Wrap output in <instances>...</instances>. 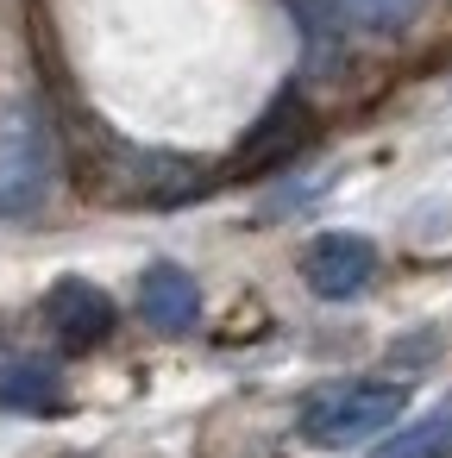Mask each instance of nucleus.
<instances>
[{"label":"nucleus","mask_w":452,"mask_h":458,"mask_svg":"<svg viewBox=\"0 0 452 458\" xmlns=\"http://www.w3.org/2000/svg\"><path fill=\"white\" fill-rule=\"evenodd\" d=\"M114 320H120V314H114V295L95 289V283H82V276H64V283H51V295H45V327H51L57 345H70V352L107 339Z\"/></svg>","instance_id":"20e7f679"},{"label":"nucleus","mask_w":452,"mask_h":458,"mask_svg":"<svg viewBox=\"0 0 452 458\" xmlns=\"http://www.w3.org/2000/svg\"><path fill=\"white\" fill-rule=\"evenodd\" d=\"M333 13H339L345 26L371 32V38H389V32L414 26V13H421V0H333Z\"/></svg>","instance_id":"6e6552de"},{"label":"nucleus","mask_w":452,"mask_h":458,"mask_svg":"<svg viewBox=\"0 0 452 458\" xmlns=\"http://www.w3.org/2000/svg\"><path fill=\"white\" fill-rule=\"evenodd\" d=\"M0 408L20 414H64V377L38 358H7L0 364Z\"/></svg>","instance_id":"423d86ee"},{"label":"nucleus","mask_w":452,"mask_h":458,"mask_svg":"<svg viewBox=\"0 0 452 458\" xmlns=\"http://www.w3.org/2000/svg\"><path fill=\"white\" fill-rule=\"evenodd\" d=\"M371 458H452V395H446L439 408H427L414 427L389 433Z\"/></svg>","instance_id":"0eeeda50"},{"label":"nucleus","mask_w":452,"mask_h":458,"mask_svg":"<svg viewBox=\"0 0 452 458\" xmlns=\"http://www.w3.org/2000/svg\"><path fill=\"white\" fill-rule=\"evenodd\" d=\"M51 182H57L51 120L38 114V101H13L0 114V220H26L32 208H45Z\"/></svg>","instance_id":"f03ea898"},{"label":"nucleus","mask_w":452,"mask_h":458,"mask_svg":"<svg viewBox=\"0 0 452 458\" xmlns=\"http://www.w3.org/2000/svg\"><path fill=\"white\" fill-rule=\"evenodd\" d=\"M402 408H408V383H389V377H345V383L308 395V408H302V439L320 445V452H345V445H364L371 433L396 427Z\"/></svg>","instance_id":"f257e3e1"},{"label":"nucleus","mask_w":452,"mask_h":458,"mask_svg":"<svg viewBox=\"0 0 452 458\" xmlns=\"http://www.w3.org/2000/svg\"><path fill=\"white\" fill-rule=\"evenodd\" d=\"M139 320H145L151 333H164V339L189 333V327L201 320V289H195V276H189L183 264H151V270H139Z\"/></svg>","instance_id":"39448f33"},{"label":"nucleus","mask_w":452,"mask_h":458,"mask_svg":"<svg viewBox=\"0 0 452 458\" xmlns=\"http://www.w3.org/2000/svg\"><path fill=\"white\" fill-rule=\"evenodd\" d=\"M302 276H308V289L320 301H345L377 276V245L364 233H320L302 251Z\"/></svg>","instance_id":"7ed1b4c3"}]
</instances>
